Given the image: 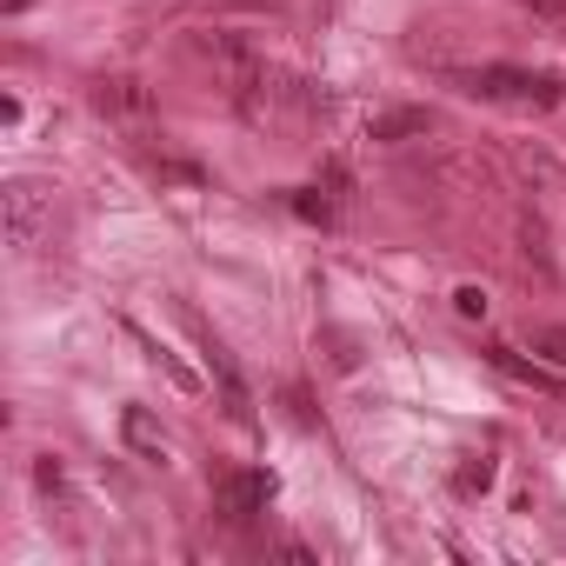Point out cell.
<instances>
[{
  "label": "cell",
  "mask_w": 566,
  "mask_h": 566,
  "mask_svg": "<svg viewBox=\"0 0 566 566\" xmlns=\"http://www.w3.org/2000/svg\"><path fill=\"white\" fill-rule=\"evenodd\" d=\"M467 94H486V101H520V107H553L566 87L553 74H533V67H473L467 74Z\"/></svg>",
  "instance_id": "1"
},
{
  "label": "cell",
  "mask_w": 566,
  "mask_h": 566,
  "mask_svg": "<svg viewBox=\"0 0 566 566\" xmlns=\"http://www.w3.org/2000/svg\"><path fill=\"white\" fill-rule=\"evenodd\" d=\"M48 220H54V193H48L41 180H14V187H8V240L28 253V247H41Z\"/></svg>",
  "instance_id": "2"
},
{
  "label": "cell",
  "mask_w": 566,
  "mask_h": 566,
  "mask_svg": "<svg viewBox=\"0 0 566 566\" xmlns=\"http://www.w3.org/2000/svg\"><path fill=\"white\" fill-rule=\"evenodd\" d=\"M94 107H101L107 120H120V127H147V120H154V94H147L134 74H107V81H94Z\"/></svg>",
  "instance_id": "3"
},
{
  "label": "cell",
  "mask_w": 566,
  "mask_h": 566,
  "mask_svg": "<svg viewBox=\"0 0 566 566\" xmlns=\"http://www.w3.org/2000/svg\"><path fill=\"white\" fill-rule=\"evenodd\" d=\"M266 500H273V473H260V467L220 480V513H227L233 526H247L253 513H266Z\"/></svg>",
  "instance_id": "4"
},
{
  "label": "cell",
  "mask_w": 566,
  "mask_h": 566,
  "mask_svg": "<svg viewBox=\"0 0 566 566\" xmlns=\"http://www.w3.org/2000/svg\"><path fill=\"white\" fill-rule=\"evenodd\" d=\"M120 433H127V447H134L140 460H154V467L167 460V433L154 427V413H147V407H127V413H120Z\"/></svg>",
  "instance_id": "5"
},
{
  "label": "cell",
  "mask_w": 566,
  "mask_h": 566,
  "mask_svg": "<svg viewBox=\"0 0 566 566\" xmlns=\"http://www.w3.org/2000/svg\"><path fill=\"white\" fill-rule=\"evenodd\" d=\"M486 360H493L500 374H513V380H526V387H559V380H553V374H546L539 360H520L513 347H486Z\"/></svg>",
  "instance_id": "6"
},
{
  "label": "cell",
  "mask_w": 566,
  "mask_h": 566,
  "mask_svg": "<svg viewBox=\"0 0 566 566\" xmlns=\"http://www.w3.org/2000/svg\"><path fill=\"white\" fill-rule=\"evenodd\" d=\"M407 134H427V114L420 107H400V114H380L374 120V140H407Z\"/></svg>",
  "instance_id": "7"
},
{
  "label": "cell",
  "mask_w": 566,
  "mask_h": 566,
  "mask_svg": "<svg viewBox=\"0 0 566 566\" xmlns=\"http://www.w3.org/2000/svg\"><path fill=\"white\" fill-rule=\"evenodd\" d=\"M520 8H526L533 21H546L553 34H566V0H520Z\"/></svg>",
  "instance_id": "8"
},
{
  "label": "cell",
  "mask_w": 566,
  "mask_h": 566,
  "mask_svg": "<svg viewBox=\"0 0 566 566\" xmlns=\"http://www.w3.org/2000/svg\"><path fill=\"white\" fill-rule=\"evenodd\" d=\"M533 354H546L553 367H566V327H553V334H539V340H533Z\"/></svg>",
  "instance_id": "9"
},
{
  "label": "cell",
  "mask_w": 566,
  "mask_h": 566,
  "mask_svg": "<svg viewBox=\"0 0 566 566\" xmlns=\"http://www.w3.org/2000/svg\"><path fill=\"white\" fill-rule=\"evenodd\" d=\"M453 307H460L467 321H480V314H486V294H480V287H460V294H453Z\"/></svg>",
  "instance_id": "10"
},
{
  "label": "cell",
  "mask_w": 566,
  "mask_h": 566,
  "mask_svg": "<svg viewBox=\"0 0 566 566\" xmlns=\"http://www.w3.org/2000/svg\"><path fill=\"white\" fill-rule=\"evenodd\" d=\"M493 480V460H473V467H460V493H473V486H486Z\"/></svg>",
  "instance_id": "11"
},
{
  "label": "cell",
  "mask_w": 566,
  "mask_h": 566,
  "mask_svg": "<svg viewBox=\"0 0 566 566\" xmlns=\"http://www.w3.org/2000/svg\"><path fill=\"white\" fill-rule=\"evenodd\" d=\"M294 207H301V213H307V220H334V200H321V193H301V200H294Z\"/></svg>",
  "instance_id": "12"
}]
</instances>
